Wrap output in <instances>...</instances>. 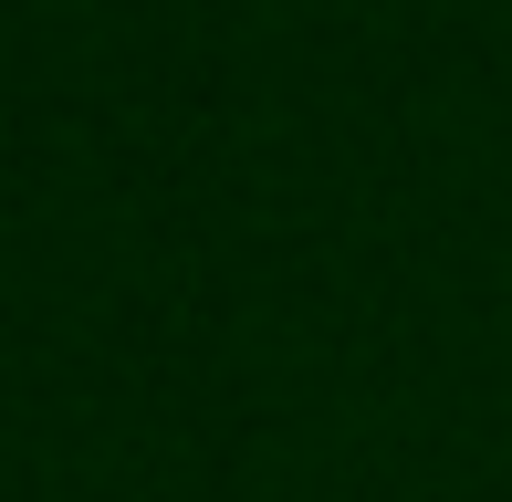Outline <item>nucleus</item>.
Instances as JSON below:
<instances>
[]
</instances>
